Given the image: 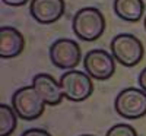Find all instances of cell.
<instances>
[{
	"instance_id": "cell-9",
	"label": "cell",
	"mask_w": 146,
	"mask_h": 136,
	"mask_svg": "<svg viewBox=\"0 0 146 136\" xmlns=\"http://www.w3.org/2000/svg\"><path fill=\"white\" fill-rule=\"evenodd\" d=\"M32 86L47 105H58L63 101V91L60 82H57L48 73H38L32 78Z\"/></svg>"
},
{
	"instance_id": "cell-8",
	"label": "cell",
	"mask_w": 146,
	"mask_h": 136,
	"mask_svg": "<svg viewBox=\"0 0 146 136\" xmlns=\"http://www.w3.org/2000/svg\"><path fill=\"white\" fill-rule=\"evenodd\" d=\"M64 0H31L29 13L41 25H50L64 15Z\"/></svg>"
},
{
	"instance_id": "cell-1",
	"label": "cell",
	"mask_w": 146,
	"mask_h": 136,
	"mask_svg": "<svg viewBox=\"0 0 146 136\" xmlns=\"http://www.w3.org/2000/svg\"><path fill=\"white\" fill-rule=\"evenodd\" d=\"M73 32L82 41H96L104 34L105 19L100 9L88 6L79 9L72 21Z\"/></svg>"
},
{
	"instance_id": "cell-12",
	"label": "cell",
	"mask_w": 146,
	"mask_h": 136,
	"mask_svg": "<svg viewBox=\"0 0 146 136\" xmlns=\"http://www.w3.org/2000/svg\"><path fill=\"white\" fill-rule=\"evenodd\" d=\"M18 126V114L7 104H0V136H10Z\"/></svg>"
},
{
	"instance_id": "cell-4",
	"label": "cell",
	"mask_w": 146,
	"mask_h": 136,
	"mask_svg": "<svg viewBox=\"0 0 146 136\" xmlns=\"http://www.w3.org/2000/svg\"><path fill=\"white\" fill-rule=\"evenodd\" d=\"M12 107L16 111L18 117L22 120H36L44 113L45 103L38 95L35 88L31 86H22L12 95Z\"/></svg>"
},
{
	"instance_id": "cell-10",
	"label": "cell",
	"mask_w": 146,
	"mask_h": 136,
	"mask_svg": "<svg viewBox=\"0 0 146 136\" xmlns=\"http://www.w3.org/2000/svg\"><path fill=\"white\" fill-rule=\"evenodd\" d=\"M25 47L23 35L13 27L0 28V57L13 59L18 57Z\"/></svg>"
},
{
	"instance_id": "cell-11",
	"label": "cell",
	"mask_w": 146,
	"mask_h": 136,
	"mask_svg": "<svg viewBox=\"0 0 146 136\" xmlns=\"http://www.w3.org/2000/svg\"><path fill=\"white\" fill-rule=\"evenodd\" d=\"M115 15L127 22H137L145 13L143 0H114Z\"/></svg>"
},
{
	"instance_id": "cell-3",
	"label": "cell",
	"mask_w": 146,
	"mask_h": 136,
	"mask_svg": "<svg viewBox=\"0 0 146 136\" xmlns=\"http://www.w3.org/2000/svg\"><path fill=\"white\" fill-rule=\"evenodd\" d=\"M60 86L66 100L73 103H82L92 95L94 83L92 78L86 72L80 70H67L60 78Z\"/></svg>"
},
{
	"instance_id": "cell-13",
	"label": "cell",
	"mask_w": 146,
	"mask_h": 136,
	"mask_svg": "<svg viewBox=\"0 0 146 136\" xmlns=\"http://www.w3.org/2000/svg\"><path fill=\"white\" fill-rule=\"evenodd\" d=\"M105 136H137L136 129L130 126V125H124V123H118V125L111 126V129H108Z\"/></svg>"
},
{
	"instance_id": "cell-15",
	"label": "cell",
	"mask_w": 146,
	"mask_h": 136,
	"mask_svg": "<svg viewBox=\"0 0 146 136\" xmlns=\"http://www.w3.org/2000/svg\"><path fill=\"white\" fill-rule=\"evenodd\" d=\"M2 2L6 6H12V7H21V6H25L29 0H2Z\"/></svg>"
},
{
	"instance_id": "cell-7",
	"label": "cell",
	"mask_w": 146,
	"mask_h": 136,
	"mask_svg": "<svg viewBox=\"0 0 146 136\" xmlns=\"http://www.w3.org/2000/svg\"><path fill=\"white\" fill-rule=\"evenodd\" d=\"M85 72L96 81H107L115 72V59L111 53L101 48H95L86 53L83 59Z\"/></svg>"
},
{
	"instance_id": "cell-17",
	"label": "cell",
	"mask_w": 146,
	"mask_h": 136,
	"mask_svg": "<svg viewBox=\"0 0 146 136\" xmlns=\"http://www.w3.org/2000/svg\"><path fill=\"white\" fill-rule=\"evenodd\" d=\"M143 23H145V29H146V18H145V22Z\"/></svg>"
},
{
	"instance_id": "cell-16",
	"label": "cell",
	"mask_w": 146,
	"mask_h": 136,
	"mask_svg": "<svg viewBox=\"0 0 146 136\" xmlns=\"http://www.w3.org/2000/svg\"><path fill=\"white\" fill-rule=\"evenodd\" d=\"M139 85H140V89H143L146 92V67L140 72V75H139Z\"/></svg>"
},
{
	"instance_id": "cell-6",
	"label": "cell",
	"mask_w": 146,
	"mask_h": 136,
	"mask_svg": "<svg viewBox=\"0 0 146 136\" xmlns=\"http://www.w3.org/2000/svg\"><path fill=\"white\" fill-rule=\"evenodd\" d=\"M80 47L70 38H58L50 47V60L57 69L73 70L80 61Z\"/></svg>"
},
{
	"instance_id": "cell-18",
	"label": "cell",
	"mask_w": 146,
	"mask_h": 136,
	"mask_svg": "<svg viewBox=\"0 0 146 136\" xmlns=\"http://www.w3.org/2000/svg\"><path fill=\"white\" fill-rule=\"evenodd\" d=\"M80 136H94V135H80Z\"/></svg>"
},
{
	"instance_id": "cell-2",
	"label": "cell",
	"mask_w": 146,
	"mask_h": 136,
	"mask_svg": "<svg viewBox=\"0 0 146 136\" xmlns=\"http://www.w3.org/2000/svg\"><path fill=\"white\" fill-rule=\"evenodd\" d=\"M111 54L124 67H133L139 65L143 54L145 47L142 41L133 34H118L111 40Z\"/></svg>"
},
{
	"instance_id": "cell-5",
	"label": "cell",
	"mask_w": 146,
	"mask_h": 136,
	"mask_svg": "<svg viewBox=\"0 0 146 136\" xmlns=\"http://www.w3.org/2000/svg\"><path fill=\"white\" fill-rule=\"evenodd\" d=\"M114 108L117 114L124 119H140L146 116V92L135 86L124 88L115 97Z\"/></svg>"
},
{
	"instance_id": "cell-14",
	"label": "cell",
	"mask_w": 146,
	"mask_h": 136,
	"mask_svg": "<svg viewBox=\"0 0 146 136\" xmlns=\"http://www.w3.org/2000/svg\"><path fill=\"white\" fill-rule=\"evenodd\" d=\"M21 136H51V135L48 133L47 130H44V129H40V127H32V129L25 130Z\"/></svg>"
}]
</instances>
